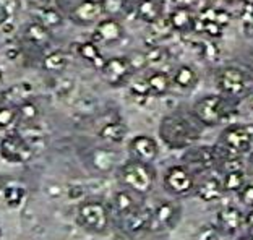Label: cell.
<instances>
[{
  "instance_id": "4",
  "label": "cell",
  "mask_w": 253,
  "mask_h": 240,
  "mask_svg": "<svg viewBox=\"0 0 253 240\" xmlns=\"http://www.w3.org/2000/svg\"><path fill=\"white\" fill-rule=\"evenodd\" d=\"M111 214L109 208L101 200H86L77 209V222L82 229L91 234H102L107 231Z\"/></svg>"
},
{
  "instance_id": "22",
  "label": "cell",
  "mask_w": 253,
  "mask_h": 240,
  "mask_svg": "<svg viewBox=\"0 0 253 240\" xmlns=\"http://www.w3.org/2000/svg\"><path fill=\"white\" fill-rule=\"evenodd\" d=\"M136 16L145 23H156L163 18V7L158 0H140L136 5Z\"/></svg>"
},
{
  "instance_id": "37",
  "label": "cell",
  "mask_w": 253,
  "mask_h": 240,
  "mask_svg": "<svg viewBox=\"0 0 253 240\" xmlns=\"http://www.w3.org/2000/svg\"><path fill=\"white\" fill-rule=\"evenodd\" d=\"M128 64L131 67V72H140L143 68L148 67V60H146V54L145 52H140V50H135L131 52L128 57H126Z\"/></svg>"
},
{
  "instance_id": "15",
  "label": "cell",
  "mask_w": 253,
  "mask_h": 240,
  "mask_svg": "<svg viewBox=\"0 0 253 240\" xmlns=\"http://www.w3.org/2000/svg\"><path fill=\"white\" fill-rule=\"evenodd\" d=\"M217 224H219L221 231L234 234L245 226V214L235 206H226L217 213Z\"/></svg>"
},
{
  "instance_id": "1",
  "label": "cell",
  "mask_w": 253,
  "mask_h": 240,
  "mask_svg": "<svg viewBox=\"0 0 253 240\" xmlns=\"http://www.w3.org/2000/svg\"><path fill=\"white\" fill-rule=\"evenodd\" d=\"M200 130L188 119L179 114H169L159 123V138L170 150H183L198 140Z\"/></svg>"
},
{
  "instance_id": "30",
  "label": "cell",
  "mask_w": 253,
  "mask_h": 240,
  "mask_svg": "<svg viewBox=\"0 0 253 240\" xmlns=\"http://www.w3.org/2000/svg\"><path fill=\"white\" fill-rule=\"evenodd\" d=\"M222 188L224 192H235L239 193L247 184L244 172H226L222 177Z\"/></svg>"
},
{
  "instance_id": "34",
  "label": "cell",
  "mask_w": 253,
  "mask_h": 240,
  "mask_svg": "<svg viewBox=\"0 0 253 240\" xmlns=\"http://www.w3.org/2000/svg\"><path fill=\"white\" fill-rule=\"evenodd\" d=\"M146 54V60H148V65H163L166 60H168V52H166V49L159 47V45H154L148 50Z\"/></svg>"
},
{
  "instance_id": "35",
  "label": "cell",
  "mask_w": 253,
  "mask_h": 240,
  "mask_svg": "<svg viewBox=\"0 0 253 240\" xmlns=\"http://www.w3.org/2000/svg\"><path fill=\"white\" fill-rule=\"evenodd\" d=\"M200 26H198V30L201 33H205V34H208L210 38H221L222 36V26L217 25L216 21H211V20H203V18H200Z\"/></svg>"
},
{
  "instance_id": "11",
  "label": "cell",
  "mask_w": 253,
  "mask_h": 240,
  "mask_svg": "<svg viewBox=\"0 0 253 240\" xmlns=\"http://www.w3.org/2000/svg\"><path fill=\"white\" fill-rule=\"evenodd\" d=\"M128 153L135 161L153 164L159 156V145L153 136L136 135L128 141Z\"/></svg>"
},
{
  "instance_id": "44",
  "label": "cell",
  "mask_w": 253,
  "mask_h": 240,
  "mask_svg": "<svg viewBox=\"0 0 253 240\" xmlns=\"http://www.w3.org/2000/svg\"><path fill=\"white\" fill-rule=\"evenodd\" d=\"M247 109H249V112L253 116V94L249 96V99H247Z\"/></svg>"
},
{
  "instance_id": "40",
  "label": "cell",
  "mask_w": 253,
  "mask_h": 240,
  "mask_svg": "<svg viewBox=\"0 0 253 240\" xmlns=\"http://www.w3.org/2000/svg\"><path fill=\"white\" fill-rule=\"evenodd\" d=\"M239 198L245 206L253 208V184H245V187L239 192Z\"/></svg>"
},
{
  "instance_id": "39",
  "label": "cell",
  "mask_w": 253,
  "mask_h": 240,
  "mask_svg": "<svg viewBox=\"0 0 253 240\" xmlns=\"http://www.w3.org/2000/svg\"><path fill=\"white\" fill-rule=\"evenodd\" d=\"M222 162V169L226 172H244L245 165L242 164V159L240 158H232V159H226Z\"/></svg>"
},
{
  "instance_id": "10",
  "label": "cell",
  "mask_w": 253,
  "mask_h": 240,
  "mask_svg": "<svg viewBox=\"0 0 253 240\" xmlns=\"http://www.w3.org/2000/svg\"><path fill=\"white\" fill-rule=\"evenodd\" d=\"M101 75L104 81L111 86H122L131 77V67L126 57H111L106 59L104 65L101 68Z\"/></svg>"
},
{
  "instance_id": "31",
  "label": "cell",
  "mask_w": 253,
  "mask_h": 240,
  "mask_svg": "<svg viewBox=\"0 0 253 240\" xmlns=\"http://www.w3.org/2000/svg\"><path fill=\"white\" fill-rule=\"evenodd\" d=\"M16 114H18V120L31 123L34 120H38V117H39V107L36 106V102L26 99V101H21L18 104V107H16Z\"/></svg>"
},
{
  "instance_id": "43",
  "label": "cell",
  "mask_w": 253,
  "mask_h": 240,
  "mask_svg": "<svg viewBox=\"0 0 253 240\" xmlns=\"http://www.w3.org/2000/svg\"><path fill=\"white\" fill-rule=\"evenodd\" d=\"M245 34L253 36V20H249V21L245 23Z\"/></svg>"
},
{
  "instance_id": "27",
  "label": "cell",
  "mask_w": 253,
  "mask_h": 240,
  "mask_svg": "<svg viewBox=\"0 0 253 240\" xmlns=\"http://www.w3.org/2000/svg\"><path fill=\"white\" fill-rule=\"evenodd\" d=\"M193 23V16H192V11L187 7H177L172 10V13L169 15V25L172 30L175 31H183Z\"/></svg>"
},
{
  "instance_id": "12",
  "label": "cell",
  "mask_w": 253,
  "mask_h": 240,
  "mask_svg": "<svg viewBox=\"0 0 253 240\" xmlns=\"http://www.w3.org/2000/svg\"><path fill=\"white\" fill-rule=\"evenodd\" d=\"M125 36V30L117 18H106L96 23L93 39L91 41L99 44H116L122 41Z\"/></svg>"
},
{
  "instance_id": "16",
  "label": "cell",
  "mask_w": 253,
  "mask_h": 240,
  "mask_svg": "<svg viewBox=\"0 0 253 240\" xmlns=\"http://www.w3.org/2000/svg\"><path fill=\"white\" fill-rule=\"evenodd\" d=\"M124 222H125V229L130 234L146 231L149 229V222H151V209L138 204L135 211H131L126 218H124Z\"/></svg>"
},
{
  "instance_id": "33",
  "label": "cell",
  "mask_w": 253,
  "mask_h": 240,
  "mask_svg": "<svg viewBox=\"0 0 253 240\" xmlns=\"http://www.w3.org/2000/svg\"><path fill=\"white\" fill-rule=\"evenodd\" d=\"M16 120H18V114L16 109L11 106H0V128H10Z\"/></svg>"
},
{
  "instance_id": "5",
  "label": "cell",
  "mask_w": 253,
  "mask_h": 240,
  "mask_svg": "<svg viewBox=\"0 0 253 240\" xmlns=\"http://www.w3.org/2000/svg\"><path fill=\"white\" fill-rule=\"evenodd\" d=\"M216 88L226 98L242 96L247 89V75L239 67H224L216 73Z\"/></svg>"
},
{
  "instance_id": "41",
  "label": "cell",
  "mask_w": 253,
  "mask_h": 240,
  "mask_svg": "<svg viewBox=\"0 0 253 240\" xmlns=\"http://www.w3.org/2000/svg\"><path fill=\"white\" fill-rule=\"evenodd\" d=\"M10 20V8L7 7V3L0 2V28L5 26Z\"/></svg>"
},
{
  "instance_id": "46",
  "label": "cell",
  "mask_w": 253,
  "mask_h": 240,
  "mask_svg": "<svg viewBox=\"0 0 253 240\" xmlns=\"http://www.w3.org/2000/svg\"><path fill=\"white\" fill-rule=\"evenodd\" d=\"M44 2L47 3V5H52V7H54V5H55L57 2H59V0H44Z\"/></svg>"
},
{
  "instance_id": "24",
  "label": "cell",
  "mask_w": 253,
  "mask_h": 240,
  "mask_svg": "<svg viewBox=\"0 0 253 240\" xmlns=\"http://www.w3.org/2000/svg\"><path fill=\"white\" fill-rule=\"evenodd\" d=\"M78 54L84 62H88L89 65H93L94 68H97V70H101L102 65H104V62H106V59L101 54L99 45L93 41L80 44L78 45Z\"/></svg>"
},
{
  "instance_id": "42",
  "label": "cell",
  "mask_w": 253,
  "mask_h": 240,
  "mask_svg": "<svg viewBox=\"0 0 253 240\" xmlns=\"http://www.w3.org/2000/svg\"><path fill=\"white\" fill-rule=\"evenodd\" d=\"M245 224L250 227V229H253V208H250L249 213L245 214Z\"/></svg>"
},
{
  "instance_id": "25",
  "label": "cell",
  "mask_w": 253,
  "mask_h": 240,
  "mask_svg": "<svg viewBox=\"0 0 253 240\" xmlns=\"http://www.w3.org/2000/svg\"><path fill=\"white\" fill-rule=\"evenodd\" d=\"M38 21L44 25L45 28H49V30H54V28H59L62 26L63 23V16L62 13L57 8H54L52 5H45V7H41L38 10Z\"/></svg>"
},
{
  "instance_id": "14",
  "label": "cell",
  "mask_w": 253,
  "mask_h": 240,
  "mask_svg": "<svg viewBox=\"0 0 253 240\" xmlns=\"http://www.w3.org/2000/svg\"><path fill=\"white\" fill-rule=\"evenodd\" d=\"M185 161L190 165H195V167H198V169H210L217 161H219V156H217L216 148H212V146H198V148L190 150L185 154Z\"/></svg>"
},
{
  "instance_id": "36",
  "label": "cell",
  "mask_w": 253,
  "mask_h": 240,
  "mask_svg": "<svg viewBox=\"0 0 253 240\" xmlns=\"http://www.w3.org/2000/svg\"><path fill=\"white\" fill-rule=\"evenodd\" d=\"M130 91L135 98H149V88L146 83V78H135L130 83Z\"/></svg>"
},
{
  "instance_id": "45",
  "label": "cell",
  "mask_w": 253,
  "mask_h": 240,
  "mask_svg": "<svg viewBox=\"0 0 253 240\" xmlns=\"http://www.w3.org/2000/svg\"><path fill=\"white\" fill-rule=\"evenodd\" d=\"M172 2L177 3L179 7H185V2H187V0H172Z\"/></svg>"
},
{
  "instance_id": "21",
  "label": "cell",
  "mask_w": 253,
  "mask_h": 240,
  "mask_svg": "<svg viewBox=\"0 0 253 240\" xmlns=\"http://www.w3.org/2000/svg\"><path fill=\"white\" fill-rule=\"evenodd\" d=\"M172 84H175L180 89H192L198 81V73L192 65H180L174 70V75L170 77Z\"/></svg>"
},
{
  "instance_id": "3",
  "label": "cell",
  "mask_w": 253,
  "mask_h": 240,
  "mask_svg": "<svg viewBox=\"0 0 253 240\" xmlns=\"http://www.w3.org/2000/svg\"><path fill=\"white\" fill-rule=\"evenodd\" d=\"M231 114L229 101L222 94L203 96L193 104V116L205 127H216Z\"/></svg>"
},
{
  "instance_id": "26",
  "label": "cell",
  "mask_w": 253,
  "mask_h": 240,
  "mask_svg": "<svg viewBox=\"0 0 253 240\" xmlns=\"http://www.w3.org/2000/svg\"><path fill=\"white\" fill-rule=\"evenodd\" d=\"M68 62H70V59H68V55L65 52L54 50V52H50L44 57L42 67H44V70H47L50 73H62L68 67Z\"/></svg>"
},
{
  "instance_id": "28",
  "label": "cell",
  "mask_w": 253,
  "mask_h": 240,
  "mask_svg": "<svg viewBox=\"0 0 253 240\" xmlns=\"http://www.w3.org/2000/svg\"><path fill=\"white\" fill-rule=\"evenodd\" d=\"M3 200L7 203V206L18 209L26 201V190L21 185H8L3 190Z\"/></svg>"
},
{
  "instance_id": "13",
  "label": "cell",
  "mask_w": 253,
  "mask_h": 240,
  "mask_svg": "<svg viewBox=\"0 0 253 240\" xmlns=\"http://www.w3.org/2000/svg\"><path fill=\"white\" fill-rule=\"evenodd\" d=\"M102 7L99 0H82L77 7L72 10V20L78 25H91V23L101 21Z\"/></svg>"
},
{
  "instance_id": "20",
  "label": "cell",
  "mask_w": 253,
  "mask_h": 240,
  "mask_svg": "<svg viewBox=\"0 0 253 240\" xmlns=\"http://www.w3.org/2000/svg\"><path fill=\"white\" fill-rule=\"evenodd\" d=\"M197 195L200 200H203L206 203H212L221 200L224 195V188H222V182L216 177H210L206 179L203 184L197 188Z\"/></svg>"
},
{
  "instance_id": "38",
  "label": "cell",
  "mask_w": 253,
  "mask_h": 240,
  "mask_svg": "<svg viewBox=\"0 0 253 240\" xmlns=\"http://www.w3.org/2000/svg\"><path fill=\"white\" fill-rule=\"evenodd\" d=\"M197 240H219V231L214 226H203L197 234Z\"/></svg>"
},
{
  "instance_id": "6",
  "label": "cell",
  "mask_w": 253,
  "mask_h": 240,
  "mask_svg": "<svg viewBox=\"0 0 253 240\" xmlns=\"http://www.w3.org/2000/svg\"><path fill=\"white\" fill-rule=\"evenodd\" d=\"M0 156L10 164H26L33 158V148L21 135L8 133L0 140Z\"/></svg>"
},
{
  "instance_id": "7",
  "label": "cell",
  "mask_w": 253,
  "mask_h": 240,
  "mask_svg": "<svg viewBox=\"0 0 253 240\" xmlns=\"http://www.w3.org/2000/svg\"><path fill=\"white\" fill-rule=\"evenodd\" d=\"M221 146L237 154H245L253 146V125H231L221 133Z\"/></svg>"
},
{
  "instance_id": "9",
  "label": "cell",
  "mask_w": 253,
  "mask_h": 240,
  "mask_svg": "<svg viewBox=\"0 0 253 240\" xmlns=\"http://www.w3.org/2000/svg\"><path fill=\"white\" fill-rule=\"evenodd\" d=\"M182 208L179 203L169 201H159L156 208L151 211V222H149V231H168L174 229L177 222L180 219Z\"/></svg>"
},
{
  "instance_id": "48",
  "label": "cell",
  "mask_w": 253,
  "mask_h": 240,
  "mask_svg": "<svg viewBox=\"0 0 253 240\" xmlns=\"http://www.w3.org/2000/svg\"><path fill=\"white\" fill-rule=\"evenodd\" d=\"M125 2H126V0H125Z\"/></svg>"
},
{
  "instance_id": "49",
  "label": "cell",
  "mask_w": 253,
  "mask_h": 240,
  "mask_svg": "<svg viewBox=\"0 0 253 240\" xmlns=\"http://www.w3.org/2000/svg\"><path fill=\"white\" fill-rule=\"evenodd\" d=\"M252 72H253V70H252Z\"/></svg>"
},
{
  "instance_id": "47",
  "label": "cell",
  "mask_w": 253,
  "mask_h": 240,
  "mask_svg": "<svg viewBox=\"0 0 253 240\" xmlns=\"http://www.w3.org/2000/svg\"><path fill=\"white\" fill-rule=\"evenodd\" d=\"M237 240H253V239L250 236H244V237H239Z\"/></svg>"
},
{
  "instance_id": "18",
  "label": "cell",
  "mask_w": 253,
  "mask_h": 240,
  "mask_svg": "<svg viewBox=\"0 0 253 240\" xmlns=\"http://www.w3.org/2000/svg\"><path fill=\"white\" fill-rule=\"evenodd\" d=\"M25 38L28 42L36 45V47H45L52 39V33L39 21H33L28 23L25 28Z\"/></svg>"
},
{
  "instance_id": "32",
  "label": "cell",
  "mask_w": 253,
  "mask_h": 240,
  "mask_svg": "<svg viewBox=\"0 0 253 240\" xmlns=\"http://www.w3.org/2000/svg\"><path fill=\"white\" fill-rule=\"evenodd\" d=\"M99 2L102 7V13H104L107 18H117L124 11L125 0H99Z\"/></svg>"
},
{
  "instance_id": "17",
  "label": "cell",
  "mask_w": 253,
  "mask_h": 240,
  "mask_svg": "<svg viewBox=\"0 0 253 240\" xmlns=\"http://www.w3.org/2000/svg\"><path fill=\"white\" fill-rule=\"evenodd\" d=\"M145 78L149 88V94L154 96V98H163V96H166L170 91L172 80L166 72L154 70L151 73H148Z\"/></svg>"
},
{
  "instance_id": "8",
  "label": "cell",
  "mask_w": 253,
  "mask_h": 240,
  "mask_svg": "<svg viewBox=\"0 0 253 240\" xmlns=\"http://www.w3.org/2000/svg\"><path fill=\"white\" fill-rule=\"evenodd\" d=\"M164 188L175 197H185L192 193L195 188V180L187 165H170L164 174Z\"/></svg>"
},
{
  "instance_id": "23",
  "label": "cell",
  "mask_w": 253,
  "mask_h": 240,
  "mask_svg": "<svg viewBox=\"0 0 253 240\" xmlns=\"http://www.w3.org/2000/svg\"><path fill=\"white\" fill-rule=\"evenodd\" d=\"M126 125L120 120H111L106 122L99 128V136L107 143H122L126 136Z\"/></svg>"
},
{
  "instance_id": "29",
  "label": "cell",
  "mask_w": 253,
  "mask_h": 240,
  "mask_svg": "<svg viewBox=\"0 0 253 240\" xmlns=\"http://www.w3.org/2000/svg\"><path fill=\"white\" fill-rule=\"evenodd\" d=\"M117 162L116 153L109 151V150H97L93 154V165L101 170V172H109V170L114 169V165Z\"/></svg>"
},
{
  "instance_id": "19",
  "label": "cell",
  "mask_w": 253,
  "mask_h": 240,
  "mask_svg": "<svg viewBox=\"0 0 253 240\" xmlns=\"http://www.w3.org/2000/svg\"><path fill=\"white\" fill-rule=\"evenodd\" d=\"M112 206H114V211L120 216V218H126L131 211H135L138 203L133 197V192L130 190H119L114 193V198H112Z\"/></svg>"
},
{
  "instance_id": "2",
  "label": "cell",
  "mask_w": 253,
  "mask_h": 240,
  "mask_svg": "<svg viewBox=\"0 0 253 240\" xmlns=\"http://www.w3.org/2000/svg\"><path fill=\"white\" fill-rule=\"evenodd\" d=\"M119 179L126 190L138 195H148L156 184V170L151 164L130 159L120 165Z\"/></svg>"
}]
</instances>
